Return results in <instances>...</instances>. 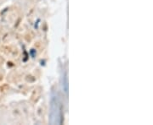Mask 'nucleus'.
<instances>
[{
    "mask_svg": "<svg viewBox=\"0 0 153 125\" xmlns=\"http://www.w3.org/2000/svg\"><path fill=\"white\" fill-rule=\"evenodd\" d=\"M50 123L52 124L62 123V108L58 96H52L50 102Z\"/></svg>",
    "mask_w": 153,
    "mask_h": 125,
    "instance_id": "1",
    "label": "nucleus"
}]
</instances>
